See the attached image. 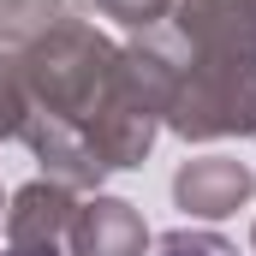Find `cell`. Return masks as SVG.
<instances>
[{
    "instance_id": "obj_1",
    "label": "cell",
    "mask_w": 256,
    "mask_h": 256,
    "mask_svg": "<svg viewBox=\"0 0 256 256\" xmlns=\"http://www.w3.org/2000/svg\"><path fill=\"white\" fill-rule=\"evenodd\" d=\"M12 78L24 90V120H60V126H78L102 108L108 84H114V66H120V48L90 30L84 18H60L48 24L36 42H24L12 54Z\"/></svg>"
},
{
    "instance_id": "obj_2",
    "label": "cell",
    "mask_w": 256,
    "mask_h": 256,
    "mask_svg": "<svg viewBox=\"0 0 256 256\" xmlns=\"http://www.w3.org/2000/svg\"><path fill=\"white\" fill-rule=\"evenodd\" d=\"M167 126L185 143L208 137H256V60L226 54H185L179 48V90Z\"/></svg>"
},
{
    "instance_id": "obj_3",
    "label": "cell",
    "mask_w": 256,
    "mask_h": 256,
    "mask_svg": "<svg viewBox=\"0 0 256 256\" xmlns=\"http://www.w3.org/2000/svg\"><path fill=\"white\" fill-rule=\"evenodd\" d=\"M173 36L185 54L256 60V0H179Z\"/></svg>"
},
{
    "instance_id": "obj_4",
    "label": "cell",
    "mask_w": 256,
    "mask_h": 256,
    "mask_svg": "<svg viewBox=\"0 0 256 256\" xmlns=\"http://www.w3.org/2000/svg\"><path fill=\"white\" fill-rule=\"evenodd\" d=\"M143 244H149L143 214L126 196H102V191L78 202L72 232H66V256H143Z\"/></svg>"
},
{
    "instance_id": "obj_5",
    "label": "cell",
    "mask_w": 256,
    "mask_h": 256,
    "mask_svg": "<svg viewBox=\"0 0 256 256\" xmlns=\"http://www.w3.org/2000/svg\"><path fill=\"white\" fill-rule=\"evenodd\" d=\"M72 214H78L72 191L54 185V179H36V185L12 191V208H6V244H18V250H60L66 256Z\"/></svg>"
},
{
    "instance_id": "obj_6",
    "label": "cell",
    "mask_w": 256,
    "mask_h": 256,
    "mask_svg": "<svg viewBox=\"0 0 256 256\" xmlns=\"http://www.w3.org/2000/svg\"><path fill=\"white\" fill-rule=\"evenodd\" d=\"M173 196L185 214H202V220H220L232 208H244L256 196V173L244 161H226V155H202V161H185L179 179H173Z\"/></svg>"
},
{
    "instance_id": "obj_7",
    "label": "cell",
    "mask_w": 256,
    "mask_h": 256,
    "mask_svg": "<svg viewBox=\"0 0 256 256\" xmlns=\"http://www.w3.org/2000/svg\"><path fill=\"white\" fill-rule=\"evenodd\" d=\"M60 18H66V0H0V48H24Z\"/></svg>"
},
{
    "instance_id": "obj_8",
    "label": "cell",
    "mask_w": 256,
    "mask_h": 256,
    "mask_svg": "<svg viewBox=\"0 0 256 256\" xmlns=\"http://www.w3.org/2000/svg\"><path fill=\"white\" fill-rule=\"evenodd\" d=\"M96 6H102L108 18H120L126 30H143V36H149L161 18H173V6H179V0H96Z\"/></svg>"
},
{
    "instance_id": "obj_9",
    "label": "cell",
    "mask_w": 256,
    "mask_h": 256,
    "mask_svg": "<svg viewBox=\"0 0 256 256\" xmlns=\"http://www.w3.org/2000/svg\"><path fill=\"white\" fill-rule=\"evenodd\" d=\"M161 256H238V244H226L220 232H191V226H179V232L161 238Z\"/></svg>"
},
{
    "instance_id": "obj_10",
    "label": "cell",
    "mask_w": 256,
    "mask_h": 256,
    "mask_svg": "<svg viewBox=\"0 0 256 256\" xmlns=\"http://www.w3.org/2000/svg\"><path fill=\"white\" fill-rule=\"evenodd\" d=\"M24 90H18V78H12V66L0 60V137H18L24 131Z\"/></svg>"
},
{
    "instance_id": "obj_11",
    "label": "cell",
    "mask_w": 256,
    "mask_h": 256,
    "mask_svg": "<svg viewBox=\"0 0 256 256\" xmlns=\"http://www.w3.org/2000/svg\"><path fill=\"white\" fill-rule=\"evenodd\" d=\"M0 256H60V250H18V244H6Z\"/></svg>"
},
{
    "instance_id": "obj_12",
    "label": "cell",
    "mask_w": 256,
    "mask_h": 256,
    "mask_svg": "<svg viewBox=\"0 0 256 256\" xmlns=\"http://www.w3.org/2000/svg\"><path fill=\"white\" fill-rule=\"evenodd\" d=\"M250 244H256V238H250Z\"/></svg>"
}]
</instances>
